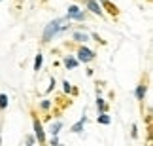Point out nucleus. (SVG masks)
I'll return each instance as SVG.
<instances>
[{
	"mask_svg": "<svg viewBox=\"0 0 153 146\" xmlns=\"http://www.w3.org/2000/svg\"><path fill=\"white\" fill-rule=\"evenodd\" d=\"M62 21H64V19H55V21H51V23H48V25H45L44 34H42V42H44V44L51 42L53 36H57V34L62 31V25H61Z\"/></svg>",
	"mask_w": 153,
	"mask_h": 146,
	"instance_id": "f257e3e1",
	"label": "nucleus"
},
{
	"mask_svg": "<svg viewBox=\"0 0 153 146\" xmlns=\"http://www.w3.org/2000/svg\"><path fill=\"white\" fill-rule=\"evenodd\" d=\"M95 55H97L95 51L85 48V46H81V48L78 49V61H81V63H91L93 59H95Z\"/></svg>",
	"mask_w": 153,
	"mask_h": 146,
	"instance_id": "f03ea898",
	"label": "nucleus"
},
{
	"mask_svg": "<svg viewBox=\"0 0 153 146\" xmlns=\"http://www.w3.org/2000/svg\"><path fill=\"white\" fill-rule=\"evenodd\" d=\"M34 135H36L38 139V142H45V131H44V127L42 124H40V120H34Z\"/></svg>",
	"mask_w": 153,
	"mask_h": 146,
	"instance_id": "7ed1b4c3",
	"label": "nucleus"
},
{
	"mask_svg": "<svg viewBox=\"0 0 153 146\" xmlns=\"http://www.w3.org/2000/svg\"><path fill=\"white\" fill-rule=\"evenodd\" d=\"M85 6H87V10H89L91 13L102 15V8H100V4H98V0H85Z\"/></svg>",
	"mask_w": 153,
	"mask_h": 146,
	"instance_id": "20e7f679",
	"label": "nucleus"
},
{
	"mask_svg": "<svg viewBox=\"0 0 153 146\" xmlns=\"http://www.w3.org/2000/svg\"><path fill=\"white\" fill-rule=\"evenodd\" d=\"M146 93H148V85H146L144 82H142V84H138V85H136V89H134V97H136L138 101H144Z\"/></svg>",
	"mask_w": 153,
	"mask_h": 146,
	"instance_id": "39448f33",
	"label": "nucleus"
},
{
	"mask_svg": "<svg viewBox=\"0 0 153 146\" xmlns=\"http://www.w3.org/2000/svg\"><path fill=\"white\" fill-rule=\"evenodd\" d=\"M85 121H87V118L83 116V118H81L78 124H74L72 127H70V131H72V133H81V129H83V125H85Z\"/></svg>",
	"mask_w": 153,
	"mask_h": 146,
	"instance_id": "423d86ee",
	"label": "nucleus"
},
{
	"mask_svg": "<svg viewBox=\"0 0 153 146\" xmlns=\"http://www.w3.org/2000/svg\"><path fill=\"white\" fill-rule=\"evenodd\" d=\"M72 38L76 40V42H79V44H85L87 40H89V36H87L85 32H79V31H78V32H74V34H72Z\"/></svg>",
	"mask_w": 153,
	"mask_h": 146,
	"instance_id": "0eeeda50",
	"label": "nucleus"
},
{
	"mask_svg": "<svg viewBox=\"0 0 153 146\" xmlns=\"http://www.w3.org/2000/svg\"><path fill=\"white\" fill-rule=\"evenodd\" d=\"M61 127H62V121H55V124H51V127H49V133H51L53 137H55V135H59Z\"/></svg>",
	"mask_w": 153,
	"mask_h": 146,
	"instance_id": "6e6552de",
	"label": "nucleus"
},
{
	"mask_svg": "<svg viewBox=\"0 0 153 146\" xmlns=\"http://www.w3.org/2000/svg\"><path fill=\"white\" fill-rule=\"evenodd\" d=\"M64 67H66V68H76V67H78V59H74V57H66V59H64Z\"/></svg>",
	"mask_w": 153,
	"mask_h": 146,
	"instance_id": "1a4fd4ad",
	"label": "nucleus"
},
{
	"mask_svg": "<svg viewBox=\"0 0 153 146\" xmlns=\"http://www.w3.org/2000/svg\"><path fill=\"white\" fill-rule=\"evenodd\" d=\"M42 63H44V55L42 53H38L36 55V59H34V70H40V68H42Z\"/></svg>",
	"mask_w": 153,
	"mask_h": 146,
	"instance_id": "9d476101",
	"label": "nucleus"
},
{
	"mask_svg": "<svg viewBox=\"0 0 153 146\" xmlns=\"http://www.w3.org/2000/svg\"><path fill=\"white\" fill-rule=\"evenodd\" d=\"M79 11H81V10H79V6H76V4H74V6H68L66 19H68V17H72V15H76V13H79Z\"/></svg>",
	"mask_w": 153,
	"mask_h": 146,
	"instance_id": "9b49d317",
	"label": "nucleus"
},
{
	"mask_svg": "<svg viewBox=\"0 0 153 146\" xmlns=\"http://www.w3.org/2000/svg\"><path fill=\"white\" fill-rule=\"evenodd\" d=\"M8 108V95L6 93H0V110Z\"/></svg>",
	"mask_w": 153,
	"mask_h": 146,
	"instance_id": "f8f14e48",
	"label": "nucleus"
},
{
	"mask_svg": "<svg viewBox=\"0 0 153 146\" xmlns=\"http://www.w3.org/2000/svg\"><path fill=\"white\" fill-rule=\"evenodd\" d=\"M97 120H98V121H100V124H104V125H110V121H111V120H110V116H108V114H106V112H102V114H100V116H98V118H97Z\"/></svg>",
	"mask_w": 153,
	"mask_h": 146,
	"instance_id": "ddd939ff",
	"label": "nucleus"
},
{
	"mask_svg": "<svg viewBox=\"0 0 153 146\" xmlns=\"http://www.w3.org/2000/svg\"><path fill=\"white\" fill-rule=\"evenodd\" d=\"M85 11H79V13H76V15H72V17H68V21L70 19H74V21H85Z\"/></svg>",
	"mask_w": 153,
	"mask_h": 146,
	"instance_id": "4468645a",
	"label": "nucleus"
},
{
	"mask_svg": "<svg viewBox=\"0 0 153 146\" xmlns=\"http://www.w3.org/2000/svg\"><path fill=\"white\" fill-rule=\"evenodd\" d=\"M97 108L100 110V114L106 112V103H104V99H97Z\"/></svg>",
	"mask_w": 153,
	"mask_h": 146,
	"instance_id": "2eb2a0df",
	"label": "nucleus"
},
{
	"mask_svg": "<svg viewBox=\"0 0 153 146\" xmlns=\"http://www.w3.org/2000/svg\"><path fill=\"white\" fill-rule=\"evenodd\" d=\"M40 108H42V110H49V108H51V101H48V99H44V101L40 103Z\"/></svg>",
	"mask_w": 153,
	"mask_h": 146,
	"instance_id": "dca6fc26",
	"label": "nucleus"
},
{
	"mask_svg": "<svg viewBox=\"0 0 153 146\" xmlns=\"http://www.w3.org/2000/svg\"><path fill=\"white\" fill-rule=\"evenodd\" d=\"M62 85H64V91H66V93H70V91H72V87H70V84H68V82H62Z\"/></svg>",
	"mask_w": 153,
	"mask_h": 146,
	"instance_id": "f3484780",
	"label": "nucleus"
},
{
	"mask_svg": "<svg viewBox=\"0 0 153 146\" xmlns=\"http://www.w3.org/2000/svg\"><path fill=\"white\" fill-rule=\"evenodd\" d=\"M34 144V137H27V146H32Z\"/></svg>",
	"mask_w": 153,
	"mask_h": 146,
	"instance_id": "a211bd4d",
	"label": "nucleus"
},
{
	"mask_svg": "<svg viewBox=\"0 0 153 146\" xmlns=\"http://www.w3.org/2000/svg\"><path fill=\"white\" fill-rule=\"evenodd\" d=\"M57 144H59V139H57V135H55V137L51 139V146H57Z\"/></svg>",
	"mask_w": 153,
	"mask_h": 146,
	"instance_id": "6ab92c4d",
	"label": "nucleus"
},
{
	"mask_svg": "<svg viewBox=\"0 0 153 146\" xmlns=\"http://www.w3.org/2000/svg\"><path fill=\"white\" fill-rule=\"evenodd\" d=\"M57 146H62V144H57Z\"/></svg>",
	"mask_w": 153,
	"mask_h": 146,
	"instance_id": "aec40b11",
	"label": "nucleus"
},
{
	"mask_svg": "<svg viewBox=\"0 0 153 146\" xmlns=\"http://www.w3.org/2000/svg\"><path fill=\"white\" fill-rule=\"evenodd\" d=\"M0 2H2V0H0Z\"/></svg>",
	"mask_w": 153,
	"mask_h": 146,
	"instance_id": "412c9836",
	"label": "nucleus"
}]
</instances>
